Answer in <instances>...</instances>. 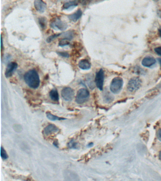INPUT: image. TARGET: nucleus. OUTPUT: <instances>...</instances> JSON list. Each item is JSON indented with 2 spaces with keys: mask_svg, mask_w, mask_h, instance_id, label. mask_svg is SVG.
Wrapping results in <instances>:
<instances>
[{
  "mask_svg": "<svg viewBox=\"0 0 161 181\" xmlns=\"http://www.w3.org/2000/svg\"><path fill=\"white\" fill-rule=\"evenodd\" d=\"M3 41H2V37H1V48H2V49H3V44H2V43H3Z\"/></svg>",
  "mask_w": 161,
  "mask_h": 181,
  "instance_id": "obj_30",
  "label": "nucleus"
},
{
  "mask_svg": "<svg viewBox=\"0 0 161 181\" xmlns=\"http://www.w3.org/2000/svg\"><path fill=\"white\" fill-rule=\"evenodd\" d=\"M90 0H80L81 3L83 5H86L88 3Z\"/></svg>",
  "mask_w": 161,
  "mask_h": 181,
  "instance_id": "obj_25",
  "label": "nucleus"
},
{
  "mask_svg": "<svg viewBox=\"0 0 161 181\" xmlns=\"http://www.w3.org/2000/svg\"><path fill=\"white\" fill-rule=\"evenodd\" d=\"M157 137L159 139V140L161 141V129L158 131L157 133Z\"/></svg>",
  "mask_w": 161,
  "mask_h": 181,
  "instance_id": "obj_26",
  "label": "nucleus"
},
{
  "mask_svg": "<svg viewBox=\"0 0 161 181\" xmlns=\"http://www.w3.org/2000/svg\"><path fill=\"white\" fill-rule=\"evenodd\" d=\"M158 62H159V64H160V66H161V58H157Z\"/></svg>",
  "mask_w": 161,
  "mask_h": 181,
  "instance_id": "obj_29",
  "label": "nucleus"
},
{
  "mask_svg": "<svg viewBox=\"0 0 161 181\" xmlns=\"http://www.w3.org/2000/svg\"><path fill=\"white\" fill-rule=\"evenodd\" d=\"M34 6L37 11L40 13H43L47 9V4L42 0H35Z\"/></svg>",
  "mask_w": 161,
  "mask_h": 181,
  "instance_id": "obj_9",
  "label": "nucleus"
},
{
  "mask_svg": "<svg viewBox=\"0 0 161 181\" xmlns=\"http://www.w3.org/2000/svg\"><path fill=\"white\" fill-rule=\"evenodd\" d=\"M49 96L53 101H58L59 100V95L57 90L56 89H53L51 90L49 92Z\"/></svg>",
  "mask_w": 161,
  "mask_h": 181,
  "instance_id": "obj_14",
  "label": "nucleus"
},
{
  "mask_svg": "<svg viewBox=\"0 0 161 181\" xmlns=\"http://www.w3.org/2000/svg\"><path fill=\"white\" fill-rule=\"evenodd\" d=\"M47 118L49 119L52 121L63 120L66 119L65 118H60V117H59V116H56L52 114L50 112H47Z\"/></svg>",
  "mask_w": 161,
  "mask_h": 181,
  "instance_id": "obj_17",
  "label": "nucleus"
},
{
  "mask_svg": "<svg viewBox=\"0 0 161 181\" xmlns=\"http://www.w3.org/2000/svg\"><path fill=\"white\" fill-rule=\"evenodd\" d=\"M156 63V60L154 58L151 56H147L144 58L142 61V65L144 67H151Z\"/></svg>",
  "mask_w": 161,
  "mask_h": 181,
  "instance_id": "obj_11",
  "label": "nucleus"
},
{
  "mask_svg": "<svg viewBox=\"0 0 161 181\" xmlns=\"http://www.w3.org/2000/svg\"><path fill=\"white\" fill-rule=\"evenodd\" d=\"M154 51L158 55L161 56V47H158L154 49Z\"/></svg>",
  "mask_w": 161,
  "mask_h": 181,
  "instance_id": "obj_24",
  "label": "nucleus"
},
{
  "mask_svg": "<svg viewBox=\"0 0 161 181\" xmlns=\"http://www.w3.org/2000/svg\"><path fill=\"white\" fill-rule=\"evenodd\" d=\"M57 54L62 57L68 58L70 56L68 53L67 52H57Z\"/></svg>",
  "mask_w": 161,
  "mask_h": 181,
  "instance_id": "obj_23",
  "label": "nucleus"
},
{
  "mask_svg": "<svg viewBox=\"0 0 161 181\" xmlns=\"http://www.w3.org/2000/svg\"><path fill=\"white\" fill-rule=\"evenodd\" d=\"M74 33L73 31H69L67 32H65L63 34H61V35H62V37L63 38L67 39L68 40H71L73 38L74 36Z\"/></svg>",
  "mask_w": 161,
  "mask_h": 181,
  "instance_id": "obj_16",
  "label": "nucleus"
},
{
  "mask_svg": "<svg viewBox=\"0 0 161 181\" xmlns=\"http://www.w3.org/2000/svg\"><path fill=\"white\" fill-rule=\"evenodd\" d=\"M93 145H94V144H93V143H91L88 144V145H87V146H88V147H91L93 146Z\"/></svg>",
  "mask_w": 161,
  "mask_h": 181,
  "instance_id": "obj_28",
  "label": "nucleus"
},
{
  "mask_svg": "<svg viewBox=\"0 0 161 181\" xmlns=\"http://www.w3.org/2000/svg\"><path fill=\"white\" fill-rule=\"evenodd\" d=\"M39 23L42 29H45L47 27V20L46 18L42 17L38 19Z\"/></svg>",
  "mask_w": 161,
  "mask_h": 181,
  "instance_id": "obj_18",
  "label": "nucleus"
},
{
  "mask_svg": "<svg viewBox=\"0 0 161 181\" xmlns=\"http://www.w3.org/2000/svg\"><path fill=\"white\" fill-rule=\"evenodd\" d=\"M18 67V64L15 62L10 63L7 66V68L6 69L5 75L7 78H9L11 77L15 71L16 70Z\"/></svg>",
  "mask_w": 161,
  "mask_h": 181,
  "instance_id": "obj_8",
  "label": "nucleus"
},
{
  "mask_svg": "<svg viewBox=\"0 0 161 181\" xmlns=\"http://www.w3.org/2000/svg\"><path fill=\"white\" fill-rule=\"evenodd\" d=\"M141 80L138 77H134L128 83L127 88L130 92L136 91L140 88L141 85Z\"/></svg>",
  "mask_w": 161,
  "mask_h": 181,
  "instance_id": "obj_4",
  "label": "nucleus"
},
{
  "mask_svg": "<svg viewBox=\"0 0 161 181\" xmlns=\"http://www.w3.org/2000/svg\"><path fill=\"white\" fill-rule=\"evenodd\" d=\"M123 79L120 77H116L113 79L110 85V90L111 92L117 94L120 92L123 88Z\"/></svg>",
  "mask_w": 161,
  "mask_h": 181,
  "instance_id": "obj_2",
  "label": "nucleus"
},
{
  "mask_svg": "<svg viewBox=\"0 0 161 181\" xmlns=\"http://www.w3.org/2000/svg\"><path fill=\"white\" fill-rule=\"evenodd\" d=\"M1 156L2 158L4 159H6L8 158V155L7 152H6L5 150L3 147H2L1 149Z\"/></svg>",
  "mask_w": 161,
  "mask_h": 181,
  "instance_id": "obj_21",
  "label": "nucleus"
},
{
  "mask_svg": "<svg viewBox=\"0 0 161 181\" xmlns=\"http://www.w3.org/2000/svg\"><path fill=\"white\" fill-rule=\"evenodd\" d=\"M90 92L85 88H81L77 92L76 97V102L78 104H82L86 102L90 97Z\"/></svg>",
  "mask_w": 161,
  "mask_h": 181,
  "instance_id": "obj_3",
  "label": "nucleus"
},
{
  "mask_svg": "<svg viewBox=\"0 0 161 181\" xmlns=\"http://www.w3.org/2000/svg\"><path fill=\"white\" fill-rule=\"evenodd\" d=\"M82 15V12L80 9H78L76 12L68 16V19L70 20L73 22H76L77 20H79Z\"/></svg>",
  "mask_w": 161,
  "mask_h": 181,
  "instance_id": "obj_13",
  "label": "nucleus"
},
{
  "mask_svg": "<svg viewBox=\"0 0 161 181\" xmlns=\"http://www.w3.org/2000/svg\"><path fill=\"white\" fill-rule=\"evenodd\" d=\"M58 131L59 128L56 125L53 124H50L44 128V133L45 135H48L53 133H56Z\"/></svg>",
  "mask_w": 161,
  "mask_h": 181,
  "instance_id": "obj_10",
  "label": "nucleus"
},
{
  "mask_svg": "<svg viewBox=\"0 0 161 181\" xmlns=\"http://www.w3.org/2000/svg\"><path fill=\"white\" fill-rule=\"evenodd\" d=\"M104 78H105V74H104V70L102 69H100L96 73L95 78V83L97 88L101 91H103V90Z\"/></svg>",
  "mask_w": 161,
  "mask_h": 181,
  "instance_id": "obj_6",
  "label": "nucleus"
},
{
  "mask_svg": "<svg viewBox=\"0 0 161 181\" xmlns=\"http://www.w3.org/2000/svg\"><path fill=\"white\" fill-rule=\"evenodd\" d=\"M153 1H154L157 2L159 0H153Z\"/></svg>",
  "mask_w": 161,
  "mask_h": 181,
  "instance_id": "obj_33",
  "label": "nucleus"
},
{
  "mask_svg": "<svg viewBox=\"0 0 161 181\" xmlns=\"http://www.w3.org/2000/svg\"><path fill=\"white\" fill-rule=\"evenodd\" d=\"M53 144L55 147H57V148H58V143H57V142H54V143H53Z\"/></svg>",
  "mask_w": 161,
  "mask_h": 181,
  "instance_id": "obj_27",
  "label": "nucleus"
},
{
  "mask_svg": "<svg viewBox=\"0 0 161 181\" xmlns=\"http://www.w3.org/2000/svg\"><path fill=\"white\" fill-rule=\"evenodd\" d=\"M24 79L26 83L33 89H37L40 85V78L38 74L34 69L29 70L25 74Z\"/></svg>",
  "mask_w": 161,
  "mask_h": 181,
  "instance_id": "obj_1",
  "label": "nucleus"
},
{
  "mask_svg": "<svg viewBox=\"0 0 161 181\" xmlns=\"http://www.w3.org/2000/svg\"><path fill=\"white\" fill-rule=\"evenodd\" d=\"M68 148L72 149H77V143L74 141L73 140H71L68 144Z\"/></svg>",
  "mask_w": 161,
  "mask_h": 181,
  "instance_id": "obj_20",
  "label": "nucleus"
},
{
  "mask_svg": "<svg viewBox=\"0 0 161 181\" xmlns=\"http://www.w3.org/2000/svg\"><path fill=\"white\" fill-rule=\"evenodd\" d=\"M61 95L64 100L66 101H71L74 96V91L71 87H65L62 90Z\"/></svg>",
  "mask_w": 161,
  "mask_h": 181,
  "instance_id": "obj_7",
  "label": "nucleus"
},
{
  "mask_svg": "<svg viewBox=\"0 0 161 181\" xmlns=\"http://www.w3.org/2000/svg\"><path fill=\"white\" fill-rule=\"evenodd\" d=\"M51 28L56 30H59L63 31L66 29L68 28V25L66 22L62 21L61 19L56 18L52 21L51 23Z\"/></svg>",
  "mask_w": 161,
  "mask_h": 181,
  "instance_id": "obj_5",
  "label": "nucleus"
},
{
  "mask_svg": "<svg viewBox=\"0 0 161 181\" xmlns=\"http://www.w3.org/2000/svg\"><path fill=\"white\" fill-rule=\"evenodd\" d=\"M77 5V2L76 1H71L66 2L63 5V8L65 10H68L71 7H74Z\"/></svg>",
  "mask_w": 161,
  "mask_h": 181,
  "instance_id": "obj_15",
  "label": "nucleus"
},
{
  "mask_svg": "<svg viewBox=\"0 0 161 181\" xmlns=\"http://www.w3.org/2000/svg\"><path fill=\"white\" fill-rule=\"evenodd\" d=\"M70 40L67 39L62 38L60 40L59 43V45L61 47L67 46L70 44Z\"/></svg>",
  "mask_w": 161,
  "mask_h": 181,
  "instance_id": "obj_19",
  "label": "nucleus"
},
{
  "mask_svg": "<svg viewBox=\"0 0 161 181\" xmlns=\"http://www.w3.org/2000/svg\"><path fill=\"white\" fill-rule=\"evenodd\" d=\"M78 67L83 70H88L91 68V64L87 59H82L78 64Z\"/></svg>",
  "mask_w": 161,
  "mask_h": 181,
  "instance_id": "obj_12",
  "label": "nucleus"
},
{
  "mask_svg": "<svg viewBox=\"0 0 161 181\" xmlns=\"http://www.w3.org/2000/svg\"><path fill=\"white\" fill-rule=\"evenodd\" d=\"M61 35V34H55L53 35H51V36H49V37L47 39V41L48 43H50V42H52L53 40H54V39L60 36Z\"/></svg>",
  "mask_w": 161,
  "mask_h": 181,
  "instance_id": "obj_22",
  "label": "nucleus"
},
{
  "mask_svg": "<svg viewBox=\"0 0 161 181\" xmlns=\"http://www.w3.org/2000/svg\"><path fill=\"white\" fill-rule=\"evenodd\" d=\"M159 35H160V37H161V27L159 29Z\"/></svg>",
  "mask_w": 161,
  "mask_h": 181,
  "instance_id": "obj_31",
  "label": "nucleus"
},
{
  "mask_svg": "<svg viewBox=\"0 0 161 181\" xmlns=\"http://www.w3.org/2000/svg\"><path fill=\"white\" fill-rule=\"evenodd\" d=\"M159 158L161 160V152H160V153H159Z\"/></svg>",
  "mask_w": 161,
  "mask_h": 181,
  "instance_id": "obj_32",
  "label": "nucleus"
}]
</instances>
